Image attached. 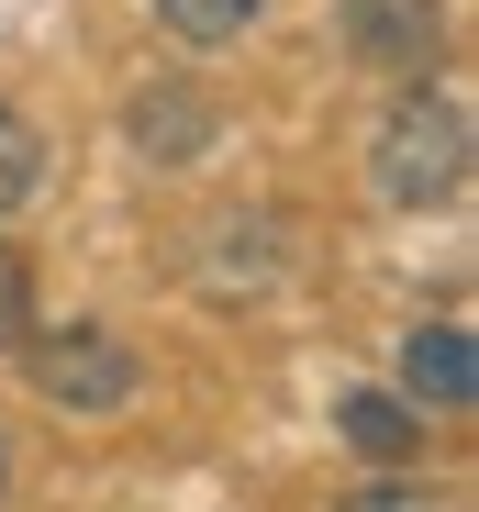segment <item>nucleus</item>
Wrapping results in <instances>:
<instances>
[{"mask_svg": "<svg viewBox=\"0 0 479 512\" xmlns=\"http://www.w3.org/2000/svg\"><path fill=\"white\" fill-rule=\"evenodd\" d=\"M468 156H479V123H468V90L446 78H413L402 101H390L379 145H368V190L390 212H446L468 190Z\"/></svg>", "mask_w": 479, "mask_h": 512, "instance_id": "nucleus-1", "label": "nucleus"}, {"mask_svg": "<svg viewBox=\"0 0 479 512\" xmlns=\"http://www.w3.org/2000/svg\"><path fill=\"white\" fill-rule=\"evenodd\" d=\"M23 368H34V390H45L56 412H78V423H112V412H134V390H145V357L123 346V334H101V323L23 334Z\"/></svg>", "mask_w": 479, "mask_h": 512, "instance_id": "nucleus-2", "label": "nucleus"}, {"mask_svg": "<svg viewBox=\"0 0 479 512\" xmlns=\"http://www.w3.org/2000/svg\"><path fill=\"white\" fill-rule=\"evenodd\" d=\"M446 45V0H346V56L379 78H424Z\"/></svg>", "mask_w": 479, "mask_h": 512, "instance_id": "nucleus-3", "label": "nucleus"}, {"mask_svg": "<svg viewBox=\"0 0 479 512\" xmlns=\"http://www.w3.org/2000/svg\"><path fill=\"white\" fill-rule=\"evenodd\" d=\"M123 134H134V156H156V167H201V156L223 145V101L190 90V78H156V90H134Z\"/></svg>", "mask_w": 479, "mask_h": 512, "instance_id": "nucleus-4", "label": "nucleus"}, {"mask_svg": "<svg viewBox=\"0 0 479 512\" xmlns=\"http://www.w3.org/2000/svg\"><path fill=\"white\" fill-rule=\"evenodd\" d=\"M402 401L413 412H468L479 401V346H468L457 312H435V323L402 334Z\"/></svg>", "mask_w": 479, "mask_h": 512, "instance_id": "nucleus-5", "label": "nucleus"}, {"mask_svg": "<svg viewBox=\"0 0 479 512\" xmlns=\"http://www.w3.org/2000/svg\"><path fill=\"white\" fill-rule=\"evenodd\" d=\"M335 435H346L368 468H402V457L424 446V412H413L402 390H346V401H335Z\"/></svg>", "mask_w": 479, "mask_h": 512, "instance_id": "nucleus-6", "label": "nucleus"}, {"mask_svg": "<svg viewBox=\"0 0 479 512\" xmlns=\"http://www.w3.org/2000/svg\"><path fill=\"white\" fill-rule=\"evenodd\" d=\"M279 268V212H223V245L201 256V279L234 290V279H268Z\"/></svg>", "mask_w": 479, "mask_h": 512, "instance_id": "nucleus-7", "label": "nucleus"}, {"mask_svg": "<svg viewBox=\"0 0 479 512\" xmlns=\"http://www.w3.org/2000/svg\"><path fill=\"white\" fill-rule=\"evenodd\" d=\"M257 12H268V0H156V23H168L179 45H246Z\"/></svg>", "mask_w": 479, "mask_h": 512, "instance_id": "nucleus-8", "label": "nucleus"}, {"mask_svg": "<svg viewBox=\"0 0 479 512\" xmlns=\"http://www.w3.org/2000/svg\"><path fill=\"white\" fill-rule=\"evenodd\" d=\"M34 179H45V134H34L12 101H0V212H23V201H34Z\"/></svg>", "mask_w": 479, "mask_h": 512, "instance_id": "nucleus-9", "label": "nucleus"}, {"mask_svg": "<svg viewBox=\"0 0 479 512\" xmlns=\"http://www.w3.org/2000/svg\"><path fill=\"white\" fill-rule=\"evenodd\" d=\"M335 512H468V501H457V490H435V479H402V468H390V479L346 490Z\"/></svg>", "mask_w": 479, "mask_h": 512, "instance_id": "nucleus-10", "label": "nucleus"}, {"mask_svg": "<svg viewBox=\"0 0 479 512\" xmlns=\"http://www.w3.org/2000/svg\"><path fill=\"white\" fill-rule=\"evenodd\" d=\"M34 334V279H23V256L0 245V346H23Z\"/></svg>", "mask_w": 479, "mask_h": 512, "instance_id": "nucleus-11", "label": "nucleus"}, {"mask_svg": "<svg viewBox=\"0 0 479 512\" xmlns=\"http://www.w3.org/2000/svg\"><path fill=\"white\" fill-rule=\"evenodd\" d=\"M0 479H12V457H0Z\"/></svg>", "mask_w": 479, "mask_h": 512, "instance_id": "nucleus-12", "label": "nucleus"}]
</instances>
